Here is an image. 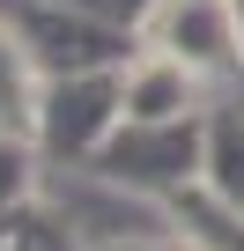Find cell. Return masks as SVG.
Segmentation results:
<instances>
[{"label":"cell","instance_id":"6da1fadb","mask_svg":"<svg viewBox=\"0 0 244 251\" xmlns=\"http://www.w3.org/2000/svg\"><path fill=\"white\" fill-rule=\"evenodd\" d=\"M126 118V96H118V67H81V74H45V96H37V126L30 141L45 155H96L104 133Z\"/></svg>","mask_w":244,"mask_h":251},{"label":"cell","instance_id":"7a4b0ae2","mask_svg":"<svg viewBox=\"0 0 244 251\" xmlns=\"http://www.w3.org/2000/svg\"><path fill=\"white\" fill-rule=\"evenodd\" d=\"M8 23L23 30L37 74H81V67H118L126 30L74 8V0H8Z\"/></svg>","mask_w":244,"mask_h":251},{"label":"cell","instance_id":"3957f363","mask_svg":"<svg viewBox=\"0 0 244 251\" xmlns=\"http://www.w3.org/2000/svg\"><path fill=\"white\" fill-rule=\"evenodd\" d=\"M192 155H200V133L185 118H118L96 148V170L118 185H170L192 170Z\"/></svg>","mask_w":244,"mask_h":251},{"label":"cell","instance_id":"277c9868","mask_svg":"<svg viewBox=\"0 0 244 251\" xmlns=\"http://www.w3.org/2000/svg\"><path fill=\"white\" fill-rule=\"evenodd\" d=\"M37 96H45V74H37L23 30L8 23V8H0V133H30L37 126Z\"/></svg>","mask_w":244,"mask_h":251},{"label":"cell","instance_id":"5b68a950","mask_svg":"<svg viewBox=\"0 0 244 251\" xmlns=\"http://www.w3.org/2000/svg\"><path fill=\"white\" fill-rule=\"evenodd\" d=\"M0 251H81V236H74V214L23 192L15 207H0Z\"/></svg>","mask_w":244,"mask_h":251},{"label":"cell","instance_id":"8992f818","mask_svg":"<svg viewBox=\"0 0 244 251\" xmlns=\"http://www.w3.org/2000/svg\"><path fill=\"white\" fill-rule=\"evenodd\" d=\"M23 192H37V155H30V133H0V207H15Z\"/></svg>","mask_w":244,"mask_h":251},{"label":"cell","instance_id":"52a82bcc","mask_svg":"<svg viewBox=\"0 0 244 251\" xmlns=\"http://www.w3.org/2000/svg\"><path fill=\"white\" fill-rule=\"evenodd\" d=\"M215 170H222L229 200L244 207V133H237V126H222V141H215Z\"/></svg>","mask_w":244,"mask_h":251},{"label":"cell","instance_id":"ba28073f","mask_svg":"<svg viewBox=\"0 0 244 251\" xmlns=\"http://www.w3.org/2000/svg\"><path fill=\"white\" fill-rule=\"evenodd\" d=\"M74 8H89V15H104V23L126 30V23H141V15L156 8V0H74Z\"/></svg>","mask_w":244,"mask_h":251}]
</instances>
